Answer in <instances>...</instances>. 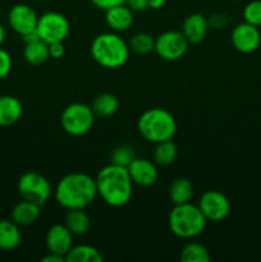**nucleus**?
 Returning a JSON list of instances; mask_svg holds the SVG:
<instances>
[{"mask_svg":"<svg viewBox=\"0 0 261 262\" xmlns=\"http://www.w3.org/2000/svg\"><path fill=\"white\" fill-rule=\"evenodd\" d=\"M124 4L128 5L133 12H143L148 9V0H124Z\"/></svg>","mask_w":261,"mask_h":262,"instance_id":"nucleus-34","label":"nucleus"},{"mask_svg":"<svg viewBox=\"0 0 261 262\" xmlns=\"http://www.w3.org/2000/svg\"><path fill=\"white\" fill-rule=\"evenodd\" d=\"M20 235L19 225L15 224L12 219L0 220V250L13 251L19 246Z\"/></svg>","mask_w":261,"mask_h":262,"instance_id":"nucleus-20","label":"nucleus"},{"mask_svg":"<svg viewBox=\"0 0 261 262\" xmlns=\"http://www.w3.org/2000/svg\"><path fill=\"white\" fill-rule=\"evenodd\" d=\"M137 130L143 140L151 143L173 140L177 133L176 118L168 110L153 107L140 115L137 120Z\"/></svg>","mask_w":261,"mask_h":262,"instance_id":"nucleus-4","label":"nucleus"},{"mask_svg":"<svg viewBox=\"0 0 261 262\" xmlns=\"http://www.w3.org/2000/svg\"><path fill=\"white\" fill-rule=\"evenodd\" d=\"M12 66L13 63L10 54L3 48H0V81L7 78L8 74L12 71Z\"/></svg>","mask_w":261,"mask_h":262,"instance_id":"nucleus-30","label":"nucleus"},{"mask_svg":"<svg viewBox=\"0 0 261 262\" xmlns=\"http://www.w3.org/2000/svg\"><path fill=\"white\" fill-rule=\"evenodd\" d=\"M90 2H91L96 8H99V9L104 10L105 12V10L109 9V8L123 4L124 0H90Z\"/></svg>","mask_w":261,"mask_h":262,"instance_id":"nucleus-33","label":"nucleus"},{"mask_svg":"<svg viewBox=\"0 0 261 262\" xmlns=\"http://www.w3.org/2000/svg\"><path fill=\"white\" fill-rule=\"evenodd\" d=\"M23 113L22 104L12 95L0 96V127H9L20 119Z\"/></svg>","mask_w":261,"mask_h":262,"instance_id":"nucleus-17","label":"nucleus"},{"mask_svg":"<svg viewBox=\"0 0 261 262\" xmlns=\"http://www.w3.org/2000/svg\"><path fill=\"white\" fill-rule=\"evenodd\" d=\"M207 224L206 217L197 205L191 202L174 205L168 216V225L170 232L182 239H192L201 234Z\"/></svg>","mask_w":261,"mask_h":262,"instance_id":"nucleus-5","label":"nucleus"},{"mask_svg":"<svg viewBox=\"0 0 261 262\" xmlns=\"http://www.w3.org/2000/svg\"><path fill=\"white\" fill-rule=\"evenodd\" d=\"M5 41V28L3 27V25L0 23V48H2V45L4 43Z\"/></svg>","mask_w":261,"mask_h":262,"instance_id":"nucleus-37","label":"nucleus"},{"mask_svg":"<svg viewBox=\"0 0 261 262\" xmlns=\"http://www.w3.org/2000/svg\"><path fill=\"white\" fill-rule=\"evenodd\" d=\"M102 256L95 247L89 245L73 246L66 255V262H101Z\"/></svg>","mask_w":261,"mask_h":262,"instance_id":"nucleus-25","label":"nucleus"},{"mask_svg":"<svg viewBox=\"0 0 261 262\" xmlns=\"http://www.w3.org/2000/svg\"><path fill=\"white\" fill-rule=\"evenodd\" d=\"M133 10L124 3L105 10V23L113 32H125L129 30L135 20Z\"/></svg>","mask_w":261,"mask_h":262,"instance_id":"nucleus-15","label":"nucleus"},{"mask_svg":"<svg viewBox=\"0 0 261 262\" xmlns=\"http://www.w3.org/2000/svg\"><path fill=\"white\" fill-rule=\"evenodd\" d=\"M136 158L135 151H133L132 147L125 145H120L118 147H115L113 150L112 155H110V160H112V164H115V165L125 166L127 168L130 163H132L133 159Z\"/></svg>","mask_w":261,"mask_h":262,"instance_id":"nucleus-28","label":"nucleus"},{"mask_svg":"<svg viewBox=\"0 0 261 262\" xmlns=\"http://www.w3.org/2000/svg\"><path fill=\"white\" fill-rule=\"evenodd\" d=\"M41 206L35 202L22 200L12 210V220L19 227L32 225L40 217Z\"/></svg>","mask_w":261,"mask_h":262,"instance_id":"nucleus-18","label":"nucleus"},{"mask_svg":"<svg viewBox=\"0 0 261 262\" xmlns=\"http://www.w3.org/2000/svg\"><path fill=\"white\" fill-rule=\"evenodd\" d=\"M71 25L68 18L59 12H46L38 17L37 32L38 37L46 43L64 41L69 35Z\"/></svg>","mask_w":261,"mask_h":262,"instance_id":"nucleus-8","label":"nucleus"},{"mask_svg":"<svg viewBox=\"0 0 261 262\" xmlns=\"http://www.w3.org/2000/svg\"><path fill=\"white\" fill-rule=\"evenodd\" d=\"M199 209L206 217L207 222H223L230 212V202L222 192L210 189L200 196Z\"/></svg>","mask_w":261,"mask_h":262,"instance_id":"nucleus-10","label":"nucleus"},{"mask_svg":"<svg viewBox=\"0 0 261 262\" xmlns=\"http://www.w3.org/2000/svg\"><path fill=\"white\" fill-rule=\"evenodd\" d=\"M165 5V0H148V8L153 10H159Z\"/></svg>","mask_w":261,"mask_h":262,"instance_id":"nucleus-36","label":"nucleus"},{"mask_svg":"<svg viewBox=\"0 0 261 262\" xmlns=\"http://www.w3.org/2000/svg\"><path fill=\"white\" fill-rule=\"evenodd\" d=\"M207 20H209V27L211 26V27L216 28V30L217 28L225 27L228 25V17L225 14H222V13H215Z\"/></svg>","mask_w":261,"mask_h":262,"instance_id":"nucleus-32","label":"nucleus"},{"mask_svg":"<svg viewBox=\"0 0 261 262\" xmlns=\"http://www.w3.org/2000/svg\"><path fill=\"white\" fill-rule=\"evenodd\" d=\"M41 261L42 262H66V257H64V256H60V255H56V253L48 252V255L44 256V257L41 258Z\"/></svg>","mask_w":261,"mask_h":262,"instance_id":"nucleus-35","label":"nucleus"},{"mask_svg":"<svg viewBox=\"0 0 261 262\" xmlns=\"http://www.w3.org/2000/svg\"><path fill=\"white\" fill-rule=\"evenodd\" d=\"M91 107L96 117L110 118L119 109V101H118L117 96H114L113 94L104 92V94H100L95 97Z\"/></svg>","mask_w":261,"mask_h":262,"instance_id":"nucleus-23","label":"nucleus"},{"mask_svg":"<svg viewBox=\"0 0 261 262\" xmlns=\"http://www.w3.org/2000/svg\"><path fill=\"white\" fill-rule=\"evenodd\" d=\"M193 197V184L188 178L179 177L171 182L169 187V199L173 205H182L191 202Z\"/></svg>","mask_w":261,"mask_h":262,"instance_id":"nucleus-21","label":"nucleus"},{"mask_svg":"<svg viewBox=\"0 0 261 262\" xmlns=\"http://www.w3.org/2000/svg\"><path fill=\"white\" fill-rule=\"evenodd\" d=\"M243 20L250 25L260 27L261 26V0H251L243 8Z\"/></svg>","mask_w":261,"mask_h":262,"instance_id":"nucleus-29","label":"nucleus"},{"mask_svg":"<svg viewBox=\"0 0 261 262\" xmlns=\"http://www.w3.org/2000/svg\"><path fill=\"white\" fill-rule=\"evenodd\" d=\"M94 110L83 102H72L67 105L60 115V124L64 132L73 137H81L92 129L95 123Z\"/></svg>","mask_w":261,"mask_h":262,"instance_id":"nucleus-6","label":"nucleus"},{"mask_svg":"<svg viewBox=\"0 0 261 262\" xmlns=\"http://www.w3.org/2000/svg\"><path fill=\"white\" fill-rule=\"evenodd\" d=\"M209 28V20L201 13H192L187 15L182 25V33L186 36L189 45H197L202 42L207 33Z\"/></svg>","mask_w":261,"mask_h":262,"instance_id":"nucleus-16","label":"nucleus"},{"mask_svg":"<svg viewBox=\"0 0 261 262\" xmlns=\"http://www.w3.org/2000/svg\"><path fill=\"white\" fill-rule=\"evenodd\" d=\"M64 224L73 235H84L91 228V217L84 209L67 210Z\"/></svg>","mask_w":261,"mask_h":262,"instance_id":"nucleus-19","label":"nucleus"},{"mask_svg":"<svg viewBox=\"0 0 261 262\" xmlns=\"http://www.w3.org/2000/svg\"><path fill=\"white\" fill-rule=\"evenodd\" d=\"M133 184L140 187H151L158 182L159 170L154 161L143 158H135L127 166Z\"/></svg>","mask_w":261,"mask_h":262,"instance_id":"nucleus-13","label":"nucleus"},{"mask_svg":"<svg viewBox=\"0 0 261 262\" xmlns=\"http://www.w3.org/2000/svg\"><path fill=\"white\" fill-rule=\"evenodd\" d=\"M17 189L22 200L35 202V204L45 205L53 194L54 189L48 179L35 171H27L18 179Z\"/></svg>","mask_w":261,"mask_h":262,"instance_id":"nucleus-7","label":"nucleus"},{"mask_svg":"<svg viewBox=\"0 0 261 262\" xmlns=\"http://www.w3.org/2000/svg\"><path fill=\"white\" fill-rule=\"evenodd\" d=\"M53 194L63 209H86L97 196L96 182L89 174L69 173L58 182Z\"/></svg>","mask_w":261,"mask_h":262,"instance_id":"nucleus-1","label":"nucleus"},{"mask_svg":"<svg viewBox=\"0 0 261 262\" xmlns=\"http://www.w3.org/2000/svg\"><path fill=\"white\" fill-rule=\"evenodd\" d=\"M73 237L66 224H54L48 229L45 235V245L49 252L56 253L66 257L67 253L73 247Z\"/></svg>","mask_w":261,"mask_h":262,"instance_id":"nucleus-14","label":"nucleus"},{"mask_svg":"<svg viewBox=\"0 0 261 262\" xmlns=\"http://www.w3.org/2000/svg\"><path fill=\"white\" fill-rule=\"evenodd\" d=\"M130 51L138 55H146L155 50V38L147 32H137L128 41Z\"/></svg>","mask_w":261,"mask_h":262,"instance_id":"nucleus-27","label":"nucleus"},{"mask_svg":"<svg viewBox=\"0 0 261 262\" xmlns=\"http://www.w3.org/2000/svg\"><path fill=\"white\" fill-rule=\"evenodd\" d=\"M97 196L110 207H123L130 201L133 182L125 166L110 163L97 173Z\"/></svg>","mask_w":261,"mask_h":262,"instance_id":"nucleus-2","label":"nucleus"},{"mask_svg":"<svg viewBox=\"0 0 261 262\" xmlns=\"http://www.w3.org/2000/svg\"><path fill=\"white\" fill-rule=\"evenodd\" d=\"M153 158L156 165L169 166L178 158V147L171 140L155 143Z\"/></svg>","mask_w":261,"mask_h":262,"instance_id":"nucleus-24","label":"nucleus"},{"mask_svg":"<svg viewBox=\"0 0 261 262\" xmlns=\"http://www.w3.org/2000/svg\"><path fill=\"white\" fill-rule=\"evenodd\" d=\"M129 46L117 32H102L92 40L90 53L100 67L117 69L124 66L129 59Z\"/></svg>","mask_w":261,"mask_h":262,"instance_id":"nucleus-3","label":"nucleus"},{"mask_svg":"<svg viewBox=\"0 0 261 262\" xmlns=\"http://www.w3.org/2000/svg\"><path fill=\"white\" fill-rule=\"evenodd\" d=\"M23 58L31 66H41L50 58V55H49V43H46L41 38L25 43Z\"/></svg>","mask_w":261,"mask_h":262,"instance_id":"nucleus-22","label":"nucleus"},{"mask_svg":"<svg viewBox=\"0 0 261 262\" xmlns=\"http://www.w3.org/2000/svg\"><path fill=\"white\" fill-rule=\"evenodd\" d=\"M179 258L182 262H209L211 257L204 245L197 242H189L182 248Z\"/></svg>","mask_w":261,"mask_h":262,"instance_id":"nucleus-26","label":"nucleus"},{"mask_svg":"<svg viewBox=\"0 0 261 262\" xmlns=\"http://www.w3.org/2000/svg\"><path fill=\"white\" fill-rule=\"evenodd\" d=\"M233 48L242 54H251L258 49L261 43V33L258 27L242 22L235 26L230 33Z\"/></svg>","mask_w":261,"mask_h":262,"instance_id":"nucleus-12","label":"nucleus"},{"mask_svg":"<svg viewBox=\"0 0 261 262\" xmlns=\"http://www.w3.org/2000/svg\"><path fill=\"white\" fill-rule=\"evenodd\" d=\"M189 42L182 31H165L155 38V53L168 61L179 60L188 51Z\"/></svg>","mask_w":261,"mask_h":262,"instance_id":"nucleus-9","label":"nucleus"},{"mask_svg":"<svg viewBox=\"0 0 261 262\" xmlns=\"http://www.w3.org/2000/svg\"><path fill=\"white\" fill-rule=\"evenodd\" d=\"M66 54V46L64 41H56V42L49 43V55L53 59L63 58Z\"/></svg>","mask_w":261,"mask_h":262,"instance_id":"nucleus-31","label":"nucleus"},{"mask_svg":"<svg viewBox=\"0 0 261 262\" xmlns=\"http://www.w3.org/2000/svg\"><path fill=\"white\" fill-rule=\"evenodd\" d=\"M38 15L32 7L27 4H15L10 8L8 13L9 27L15 33L25 36L27 33L35 32L37 27Z\"/></svg>","mask_w":261,"mask_h":262,"instance_id":"nucleus-11","label":"nucleus"}]
</instances>
